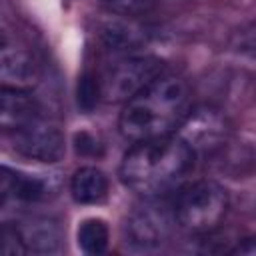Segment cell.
Listing matches in <instances>:
<instances>
[{"instance_id": "1", "label": "cell", "mask_w": 256, "mask_h": 256, "mask_svg": "<svg viewBox=\"0 0 256 256\" xmlns=\"http://www.w3.org/2000/svg\"><path fill=\"white\" fill-rule=\"evenodd\" d=\"M190 108L186 80L162 72L126 100L118 118V130L130 142L170 136L178 130Z\"/></svg>"}, {"instance_id": "2", "label": "cell", "mask_w": 256, "mask_h": 256, "mask_svg": "<svg viewBox=\"0 0 256 256\" xmlns=\"http://www.w3.org/2000/svg\"><path fill=\"white\" fill-rule=\"evenodd\" d=\"M194 150L178 136L134 142L120 164L122 184L144 198H160L178 188L194 166Z\"/></svg>"}, {"instance_id": "3", "label": "cell", "mask_w": 256, "mask_h": 256, "mask_svg": "<svg viewBox=\"0 0 256 256\" xmlns=\"http://www.w3.org/2000/svg\"><path fill=\"white\" fill-rule=\"evenodd\" d=\"M230 208V198L224 186L202 178L176 188L172 214L180 228L190 234H210L224 222Z\"/></svg>"}, {"instance_id": "4", "label": "cell", "mask_w": 256, "mask_h": 256, "mask_svg": "<svg viewBox=\"0 0 256 256\" xmlns=\"http://www.w3.org/2000/svg\"><path fill=\"white\" fill-rule=\"evenodd\" d=\"M164 72V62L156 56H128L112 64L100 80L102 100L126 102L156 76Z\"/></svg>"}, {"instance_id": "5", "label": "cell", "mask_w": 256, "mask_h": 256, "mask_svg": "<svg viewBox=\"0 0 256 256\" xmlns=\"http://www.w3.org/2000/svg\"><path fill=\"white\" fill-rule=\"evenodd\" d=\"M172 224H176L172 206L158 202V198H146L126 220V242L138 250L160 248L168 240Z\"/></svg>"}, {"instance_id": "6", "label": "cell", "mask_w": 256, "mask_h": 256, "mask_svg": "<svg viewBox=\"0 0 256 256\" xmlns=\"http://www.w3.org/2000/svg\"><path fill=\"white\" fill-rule=\"evenodd\" d=\"M10 134H12L10 138L12 148L22 158L54 164V162H60L66 154V140L60 128L40 118L32 120L30 124Z\"/></svg>"}, {"instance_id": "7", "label": "cell", "mask_w": 256, "mask_h": 256, "mask_svg": "<svg viewBox=\"0 0 256 256\" xmlns=\"http://www.w3.org/2000/svg\"><path fill=\"white\" fill-rule=\"evenodd\" d=\"M178 136L194 150H214L220 148L228 138V120L224 114L212 106L190 108L182 124L178 126Z\"/></svg>"}, {"instance_id": "8", "label": "cell", "mask_w": 256, "mask_h": 256, "mask_svg": "<svg viewBox=\"0 0 256 256\" xmlns=\"http://www.w3.org/2000/svg\"><path fill=\"white\" fill-rule=\"evenodd\" d=\"M48 194L44 180L0 166V214H12L24 206L40 202Z\"/></svg>"}, {"instance_id": "9", "label": "cell", "mask_w": 256, "mask_h": 256, "mask_svg": "<svg viewBox=\"0 0 256 256\" xmlns=\"http://www.w3.org/2000/svg\"><path fill=\"white\" fill-rule=\"evenodd\" d=\"M98 38L108 50L126 54V52L142 48L148 42V32L134 18L116 14V16H106L104 20H100Z\"/></svg>"}, {"instance_id": "10", "label": "cell", "mask_w": 256, "mask_h": 256, "mask_svg": "<svg viewBox=\"0 0 256 256\" xmlns=\"http://www.w3.org/2000/svg\"><path fill=\"white\" fill-rule=\"evenodd\" d=\"M42 80V68L38 60L26 52L16 50L0 58V88L30 92Z\"/></svg>"}, {"instance_id": "11", "label": "cell", "mask_w": 256, "mask_h": 256, "mask_svg": "<svg viewBox=\"0 0 256 256\" xmlns=\"http://www.w3.org/2000/svg\"><path fill=\"white\" fill-rule=\"evenodd\" d=\"M26 254H54L62 246V228L52 218H30L16 224Z\"/></svg>"}, {"instance_id": "12", "label": "cell", "mask_w": 256, "mask_h": 256, "mask_svg": "<svg viewBox=\"0 0 256 256\" xmlns=\"http://www.w3.org/2000/svg\"><path fill=\"white\" fill-rule=\"evenodd\" d=\"M40 108L28 92L0 88V130L14 132L30 124L38 116Z\"/></svg>"}, {"instance_id": "13", "label": "cell", "mask_w": 256, "mask_h": 256, "mask_svg": "<svg viewBox=\"0 0 256 256\" xmlns=\"http://www.w3.org/2000/svg\"><path fill=\"white\" fill-rule=\"evenodd\" d=\"M70 194L78 204H98L108 196V178L96 166H82L70 178Z\"/></svg>"}, {"instance_id": "14", "label": "cell", "mask_w": 256, "mask_h": 256, "mask_svg": "<svg viewBox=\"0 0 256 256\" xmlns=\"http://www.w3.org/2000/svg\"><path fill=\"white\" fill-rule=\"evenodd\" d=\"M110 232L102 218H86L78 226V246L84 254L96 256L108 248Z\"/></svg>"}, {"instance_id": "15", "label": "cell", "mask_w": 256, "mask_h": 256, "mask_svg": "<svg viewBox=\"0 0 256 256\" xmlns=\"http://www.w3.org/2000/svg\"><path fill=\"white\" fill-rule=\"evenodd\" d=\"M100 100H102L100 78L92 72H84L76 84V104H78L80 112H84V114L92 112Z\"/></svg>"}, {"instance_id": "16", "label": "cell", "mask_w": 256, "mask_h": 256, "mask_svg": "<svg viewBox=\"0 0 256 256\" xmlns=\"http://www.w3.org/2000/svg\"><path fill=\"white\" fill-rule=\"evenodd\" d=\"M0 252L2 254H26L20 232H18L16 224H12V222L0 224Z\"/></svg>"}, {"instance_id": "17", "label": "cell", "mask_w": 256, "mask_h": 256, "mask_svg": "<svg viewBox=\"0 0 256 256\" xmlns=\"http://www.w3.org/2000/svg\"><path fill=\"white\" fill-rule=\"evenodd\" d=\"M156 0H106V4L120 16L136 18L140 14H146L148 10L154 8Z\"/></svg>"}, {"instance_id": "18", "label": "cell", "mask_w": 256, "mask_h": 256, "mask_svg": "<svg viewBox=\"0 0 256 256\" xmlns=\"http://www.w3.org/2000/svg\"><path fill=\"white\" fill-rule=\"evenodd\" d=\"M74 148L80 156H88V158H100L104 154V144L86 130L74 134Z\"/></svg>"}, {"instance_id": "19", "label": "cell", "mask_w": 256, "mask_h": 256, "mask_svg": "<svg viewBox=\"0 0 256 256\" xmlns=\"http://www.w3.org/2000/svg\"><path fill=\"white\" fill-rule=\"evenodd\" d=\"M232 254H240V256H254L256 254V242H254V238H244L234 250H232Z\"/></svg>"}, {"instance_id": "20", "label": "cell", "mask_w": 256, "mask_h": 256, "mask_svg": "<svg viewBox=\"0 0 256 256\" xmlns=\"http://www.w3.org/2000/svg\"><path fill=\"white\" fill-rule=\"evenodd\" d=\"M8 40H10V38H8V30H6V28L0 24V50H2V48L8 44Z\"/></svg>"}]
</instances>
